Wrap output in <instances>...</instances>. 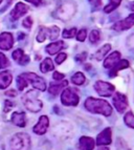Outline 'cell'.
Listing matches in <instances>:
<instances>
[{
    "instance_id": "1f68e13d",
    "label": "cell",
    "mask_w": 134,
    "mask_h": 150,
    "mask_svg": "<svg viewBox=\"0 0 134 150\" xmlns=\"http://www.w3.org/2000/svg\"><path fill=\"white\" fill-rule=\"evenodd\" d=\"M86 36H87V30L85 28H82L81 30H79L77 34V40L80 41V42H83L85 41L86 39Z\"/></svg>"
},
{
    "instance_id": "4fadbf2b",
    "label": "cell",
    "mask_w": 134,
    "mask_h": 150,
    "mask_svg": "<svg viewBox=\"0 0 134 150\" xmlns=\"http://www.w3.org/2000/svg\"><path fill=\"white\" fill-rule=\"evenodd\" d=\"M95 146V142L89 137H82L78 144V150H92Z\"/></svg>"
},
{
    "instance_id": "f546056e",
    "label": "cell",
    "mask_w": 134,
    "mask_h": 150,
    "mask_svg": "<svg viewBox=\"0 0 134 150\" xmlns=\"http://www.w3.org/2000/svg\"><path fill=\"white\" fill-rule=\"evenodd\" d=\"M8 65H10V61L2 53H0V68L3 69V68L8 67Z\"/></svg>"
},
{
    "instance_id": "2e32d148",
    "label": "cell",
    "mask_w": 134,
    "mask_h": 150,
    "mask_svg": "<svg viewBox=\"0 0 134 150\" xmlns=\"http://www.w3.org/2000/svg\"><path fill=\"white\" fill-rule=\"evenodd\" d=\"M12 122L17 127L26 126V115L24 112H14L12 115Z\"/></svg>"
},
{
    "instance_id": "f35d334b",
    "label": "cell",
    "mask_w": 134,
    "mask_h": 150,
    "mask_svg": "<svg viewBox=\"0 0 134 150\" xmlns=\"http://www.w3.org/2000/svg\"><path fill=\"white\" fill-rule=\"evenodd\" d=\"M25 1H28V2L32 3V4L36 5V6H39L42 3V0H25Z\"/></svg>"
},
{
    "instance_id": "7402d4cb",
    "label": "cell",
    "mask_w": 134,
    "mask_h": 150,
    "mask_svg": "<svg viewBox=\"0 0 134 150\" xmlns=\"http://www.w3.org/2000/svg\"><path fill=\"white\" fill-rule=\"evenodd\" d=\"M47 38H48V28L41 26L37 35V41L38 42H44Z\"/></svg>"
},
{
    "instance_id": "74e56055",
    "label": "cell",
    "mask_w": 134,
    "mask_h": 150,
    "mask_svg": "<svg viewBox=\"0 0 134 150\" xmlns=\"http://www.w3.org/2000/svg\"><path fill=\"white\" fill-rule=\"evenodd\" d=\"M86 56H87L86 53H82V54H80V55H78L77 57H75V59H77V61H79V62H83V61L85 60Z\"/></svg>"
},
{
    "instance_id": "7bdbcfd3",
    "label": "cell",
    "mask_w": 134,
    "mask_h": 150,
    "mask_svg": "<svg viewBox=\"0 0 134 150\" xmlns=\"http://www.w3.org/2000/svg\"><path fill=\"white\" fill-rule=\"evenodd\" d=\"M97 150H109V148L105 147V146H99V148Z\"/></svg>"
},
{
    "instance_id": "9a60e30c",
    "label": "cell",
    "mask_w": 134,
    "mask_h": 150,
    "mask_svg": "<svg viewBox=\"0 0 134 150\" xmlns=\"http://www.w3.org/2000/svg\"><path fill=\"white\" fill-rule=\"evenodd\" d=\"M13 81L12 73L8 70H4L0 73V89H5L10 86V84Z\"/></svg>"
},
{
    "instance_id": "5bb4252c",
    "label": "cell",
    "mask_w": 134,
    "mask_h": 150,
    "mask_svg": "<svg viewBox=\"0 0 134 150\" xmlns=\"http://www.w3.org/2000/svg\"><path fill=\"white\" fill-rule=\"evenodd\" d=\"M119 60H121V53H118V52H113V53L110 54V55L105 59L104 67L112 69Z\"/></svg>"
},
{
    "instance_id": "d6986e66",
    "label": "cell",
    "mask_w": 134,
    "mask_h": 150,
    "mask_svg": "<svg viewBox=\"0 0 134 150\" xmlns=\"http://www.w3.org/2000/svg\"><path fill=\"white\" fill-rule=\"evenodd\" d=\"M129 62L127 60H123V59H121V60L118 61V62L116 63V65H115L114 67L112 68V69H110V77H115V76L117 75V73H118L119 70H122V69H125V68H128L129 67Z\"/></svg>"
},
{
    "instance_id": "836d02e7",
    "label": "cell",
    "mask_w": 134,
    "mask_h": 150,
    "mask_svg": "<svg viewBox=\"0 0 134 150\" xmlns=\"http://www.w3.org/2000/svg\"><path fill=\"white\" fill-rule=\"evenodd\" d=\"M127 45L130 50H134V34H132L131 36H129V38L127 39Z\"/></svg>"
},
{
    "instance_id": "6da1fadb",
    "label": "cell",
    "mask_w": 134,
    "mask_h": 150,
    "mask_svg": "<svg viewBox=\"0 0 134 150\" xmlns=\"http://www.w3.org/2000/svg\"><path fill=\"white\" fill-rule=\"evenodd\" d=\"M84 106L89 112L92 113H99L103 115L105 117H109L112 113V107L109 103L105 100L97 99V98H87L85 101Z\"/></svg>"
},
{
    "instance_id": "b9f144b4",
    "label": "cell",
    "mask_w": 134,
    "mask_h": 150,
    "mask_svg": "<svg viewBox=\"0 0 134 150\" xmlns=\"http://www.w3.org/2000/svg\"><path fill=\"white\" fill-rule=\"evenodd\" d=\"M90 1L92 2V4H95V5H99V4H101V2H102L101 0H90Z\"/></svg>"
},
{
    "instance_id": "ab89813d",
    "label": "cell",
    "mask_w": 134,
    "mask_h": 150,
    "mask_svg": "<svg viewBox=\"0 0 134 150\" xmlns=\"http://www.w3.org/2000/svg\"><path fill=\"white\" fill-rule=\"evenodd\" d=\"M5 107H4V109H5V111H8V110H10V107L11 106H13L14 105V103H11L10 101H6V102H5Z\"/></svg>"
},
{
    "instance_id": "f1b7e54d",
    "label": "cell",
    "mask_w": 134,
    "mask_h": 150,
    "mask_svg": "<svg viewBox=\"0 0 134 150\" xmlns=\"http://www.w3.org/2000/svg\"><path fill=\"white\" fill-rule=\"evenodd\" d=\"M75 34H77V28H72L70 30H63V38H67V39H70V38L75 37Z\"/></svg>"
},
{
    "instance_id": "52a82bcc",
    "label": "cell",
    "mask_w": 134,
    "mask_h": 150,
    "mask_svg": "<svg viewBox=\"0 0 134 150\" xmlns=\"http://www.w3.org/2000/svg\"><path fill=\"white\" fill-rule=\"evenodd\" d=\"M113 104H114V107L116 108L117 111L123 113L128 108V99L123 93H115V95L113 96Z\"/></svg>"
},
{
    "instance_id": "ba28073f",
    "label": "cell",
    "mask_w": 134,
    "mask_h": 150,
    "mask_svg": "<svg viewBox=\"0 0 134 150\" xmlns=\"http://www.w3.org/2000/svg\"><path fill=\"white\" fill-rule=\"evenodd\" d=\"M48 125H49V120L46 115H41L38 121V123L35 125V127L32 128V131L36 134L42 135L44 134L48 129Z\"/></svg>"
},
{
    "instance_id": "ee69618b",
    "label": "cell",
    "mask_w": 134,
    "mask_h": 150,
    "mask_svg": "<svg viewBox=\"0 0 134 150\" xmlns=\"http://www.w3.org/2000/svg\"><path fill=\"white\" fill-rule=\"evenodd\" d=\"M1 2H2V0H0V3H1Z\"/></svg>"
},
{
    "instance_id": "4316f807",
    "label": "cell",
    "mask_w": 134,
    "mask_h": 150,
    "mask_svg": "<svg viewBox=\"0 0 134 150\" xmlns=\"http://www.w3.org/2000/svg\"><path fill=\"white\" fill-rule=\"evenodd\" d=\"M99 38H101V34H99V30H91V33H90V35H89V40L92 44H97V43L99 42Z\"/></svg>"
},
{
    "instance_id": "484cf974",
    "label": "cell",
    "mask_w": 134,
    "mask_h": 150,
    "mask_svg": "<svg viewBox=\"0 0 134 150\" xmlns=\"http://www.w3.org/2000/svg\"><path fill=\"white\" fill-rule=\"evenodd\" d=\"M122 2V0H110V3L108 5H106L104 8L105 13H111L112 11H114L115 8L118 6Z\"/></svg>"
},
{
    "instance_id": "5b68a950",
    "label": "cell",
    "mask_w": 134,
    "mask_h": 150,
    "mask_svg": "<svg viewBox=\"0 0 134 150\" xmlns=\"http://www.w3.org/2000/svg\"><path fill=\"white\" fill-rule=\"evenodd\" d=\"M22 76L25 78V80L28 81V83L30 82L36 89L40 90V91H44L46 89V82L43 78L39 77L34 73H25Z\"/></svg>"
},
{
    "instance_id": "d590c367",
    "label": "cell",
    "mask_w": 134,
    "mask_h": 150,
    "mask_svg": "<svg viewBox=\"0 0 134 150\" xmlns=\"http://www.w3.org/2000/svg\"><path fill=\"white\" fill-rule=\"evenodd\" d=\"M28 62H30V57L26 56V55H24L19 61H18V63H19L20 65H26Z\"/></svg>"
},
{
    "instance_id": "d4e9b609",
    "label": "cell",
    "mask_w": 134,
    "mask_h": 150,
    "mask_svg": "<svg viewBox=\"0 0 134 150\" xmlns=\"http://www.w3.org/2000/svg\"><path fill=\"white\" fill-rule=\"evenodd\" d=\"M124 122L128 127L134 129V115L132 111H128L124 117Z\"/></svg>"
},
{
    "instance_id": "8fae6325",
    "label": "cell",
    "mask_w": 134,
    "mask_h": 150,
    "mask_svg": "<svg viewBox=\"0 0 134 150\" xmlns=\"http://www.w3.org/2000/svg\"><path fill=\"white\" fill-rule=\"evenodd\" d=\"M112 142L111 138V128H105L102 132L97 135V146H105V145H110Z\"/></svg>"
},
{
    "instance_id": "e575fe53",
    "label": "cell",
    "mask_w": 134,
    "mask_h": 150,
    "mask_svg": "<svg viewBox=\"0 0 134 150\" xmlns=\"http://www.w3.org/2000/svg\"><path fill=\"white\" fill-rule=\"evenodd\" d=\"M32 25V19L30 17H26L24 20H23V26H24V28H30Z\"/></svg>"
},
{
    "instance_id": "3957f363",
    "label": "cell",
    "mask_w": 134,
    "mask_h": 150,
    "mask_svg": "<svg viewBox=\"0 0 134 150\" xmlns=\"http://www.w3.org/2000/svg\"><path fill=\"white\" fill-rule=\"evenodd\" d=\"M11 148L13 150H30V138L28 133H16L11 140Z\"/></svg>"
},
{
    "instance_id": "ffe728a7",
    "label": "cell",
    "mask_w": 134,
    "mask_h": 150,
    "mask_svg": "<svg viewBox=\"0 0 134 150\" xmlns=\"http://www.w3.org/2000/svg\"><path fill=\"white\" fill-rule=\"evenodd\" d=\"M111 50V45L110 44H105L104 46L99 48V50H97V53L93 55V59H95L97 61L102 60L103 58L107 55V54L109 53V50Z\"/></svg>"
},
{
    "instance_id": "8992f818",
    "label": "cell",
    "mask_w": 134,
    "mask_h": 150,
    "mask_svg": "<svg viewBox=\"0 0 134 150\" xmlns=\"http://www.w3.org/2000/svg\"><path fill=\"white\" fill-rule=\"evenodd\" d=\"M95 89L99 96L102 97H110L114 93L115 87L110 83L105 81H97L95 84Z\"/></svg>"
},
{
    "instance_id": "cb8c5ba5",
    "label": "cell",
    "mask_w": 134,
    "mask_h": 150,
    "mask_svg": "<svg viewBox=\"0 0 134 150\" xmlns=\"http://www.w3.org/2000/svg\"><path fill=\"white\" fill-rule=\"evenodd\" d=\"M60 34V28L56 25H52L50 28H48V39L49 40H56L59 37Z\"/></svg>"
},
{
    "instance_id": "7a4b0ae2",
    "label": "cell",
    "mask_w": 134,
    "mask_h": 150,
    "mask_svg": "<svg viewBox=\"0 0 134 150\" xmlns=\"http://www.w3.org/2000/svg\"><path fill=\"white\" fill-rule=\"evenodd\" d=\"M22 101L25 107L32 112L40 111L43 106L42 101L38 99V93H36L35 90H30L28 93H25L22 97Z\"/></svg>"
},
{
    "instance_id": "8d00e7d4",
    "label": "cell",
    "mask_w": 134,
    "mask_h": 150,
    "mask_svg": "<svg viewBox=\"0 0 134 150\" xmlns=\"http://www.w3.org/2000/svg\"><path fill=\"white\" fill-rule=\"evenodd\" d=\"M52 78L57 81H61V80L64 79V75H63L62 73H59V71H55L54 75H52Z\"/></svg>"
},
{
    "instance_id": "603a6c76",
    "label": "cell",
    "mask_w": 134,
    "mask_h": 150,
    "mask_svg": "<svg viewBox=\"0 0 134 150\" xmlns=\"http://www.w3.org/2000/svg\"><path fill=\"white\" fill-rule=\"evenodd\" d=\"M71 82L75 85H83L85 82V76L82 73H75V75L72 76Z\"/></svg>"
},
{
    "instance_id": "60d3db41",
    "label": "cell",
    "mask_w": 134,
    "mask_h": 150,
    "mask_svg": "<svg viewBox=\"0 0 134 150\" xmlns=\"http://www.w3.org/2000/svg\"><path fill=\"white\" fill-rule=\"evenodd\" d=\"M5 95L6 96H11V97H15V96H17V93H16L15 90H8V93H5Z\"/></svg>"
},
{
    "instance_id": "e0dca14e",
    "label": "cell",
    "mask_w": 134,
    "mask_h": 150,
    "mask_svg": "<svg viewBox=\"0 0 134 150\" xmlns=\"http://www.w3.org/2000/svg\"><path fill=\"white\" fill-rule=\"evenodd\" d=\"M67 85H68V81L67 80H61L58 83H50V86H49V88H48V91H49L51 95L57 96L58 93H59L62 89H64Z\"/></svg>"
},
{
    "instance_id": "83f0119b",
    "label": "cell",
    "mask_w": 134,
    "mask_h": 150,
    "mask_svg": "<svg viewBox=\"0 0 134 150\" xmlns=\"http://www.w3.org/2000/svg\"><path fill=\"white\" fill-rule=\"evenodd\" d=\"M17 86H18V89H19L20 91H22V90L28 86V81L25 80V78L23 77L22 75L19 76V77L17 78Z\"/></svg>"
},
{
    "instance_id": "30bf717a",
    "label": "cell",
    "mask_w": 134,
    "mask_h": 150,
    "mask_svg": "<svg viewBox=\"0 0 134 150\" xmlns=\"http://www.w3.org/2000/svg\"><path fill=\"white\" fill-rule=\"evenodd\" d=\"M14 45V37L11 33L0 34V50H10Z\"/></svg>"
},
{
    "instance_id": "44dd1931",
    "label": "cell",
    "mask_w": 134,
    "mask_h": 150,
    "mask_svg": "<svg viewBox=\"0 0 134 150\" xmlns=\"http://www.w3.org/2000/svg\"><path fill=\"white\" fill-rule=\"evenodd\" d=\"M54 68H55V65H54L52 60L51 59H49V58H46V59H45V60L40 64V70H41L43 74L48 73V71L52 70Z\"/></svg>"
},
{
    "instance_id": "4dcf8cb0",
    "label": "cell",
    "mask_w": 134,
    "mask_h": 150,
    "mask_svg": "<svg viewBox=\"0 0 134 150\" xmlns=\"http://www.w3.org/2000/svg\"><path fill=\"white\" fill-rule=\"evenodd\" d=\"M12 56H13V59L18 62V61H19L20 59L23 57V56H24V52H23L22 50L18 48V50H14V52H13V55Z\"/></svg>"
},
{
    "instance_id": "9c48e42d",
    "label": "cell",
    "mask_w": 134,
    "mask_h": 150,
    "mask_svg": "<svg viewBox=\"0 0 134 150\" xmlns=\"http://www.w3.org/2000/svg\"><path fill=\"white\" fill-rule=\"evenodd\" d=\"M133 25H134V13L131 14V15H129L126 19H124V20H121L117 23H115L112 28L117 30V32H122V30H129Z\"/></svg>"
},
{
    "instance_id": "d6a6232c",
    "label": "cell",
    "mask_w": 134,
    "mask_h": 150,
    "mask_svg": "<svg viewBox=\"0 0 134 150\" xmlns=\"http://www.w3.org/2000/svg\"><path fill=\"white\" fill-rule=\"evenodd\" d=\"M66 59H67L66 54H65V53H60L59 55L57 56V58H56V63H57V64H62V63L64 62Z\"/></svg>"
},
{
    "instance_id": "ac0fdd59",
    "label": "cell",
    "mask_w": 134,
    "mask_h": 150,
    "mask_svg": "<svg viewBox=\"0 0 134 150\" xmlns=\"http://www.w3.org/2000/svg\"><path fill=\"white\" fill-rule=\"evenodd\" d=\"M65 47V44L63 41H57V42H51L46 46V52L49 55H55V54L59 53V50Z\"/></svg>"
},
{
    "instance_id": "277c9868",
    "label": "cell",
    "mask_w": 134,
    "mask_h": 150,
    "mask_svg": "<svg viewBox=\"0 0 134 150\" xmlns=\"http://www.w3.org/2000/svg\"><path fill=\"white\" fill-rule=\"evenodd\" d=\"M80 98L72 88H65L61 95V102L65 106H77Z\"/></svg>"
},
{
    "instance_id": "7c38bea8",
    "label": "cell",
    "mask_w": 134,
    "mask_h": 150,
    "mask_svg": "<svg viewBox=\"0 0 134 150\" xmlns=\"http://www.w3.org/2000/svg\"><path fill=\"white\" fill-rule=\"evenodd\" d=\"M28 12V6L26 4L22 2H18L15 5V8H13V11L11 12V19L12 20H18L20 17H22L23 15H25Z\"/></svg>"
}]
</instances>
